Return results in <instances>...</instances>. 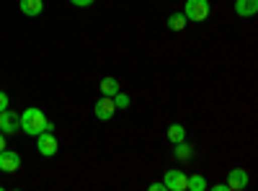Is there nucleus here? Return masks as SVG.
Returning <instances> with one entry per match:
<instances>
[{"label":"nucleus","mask_w":258,"mask_h":191,"mask_svg":"<svg viewBox=\"0 0 258 191\" xmlns=\"http://www.w3.org/2000/svg\"><path fill=\"white\" fill-rule=\"evenodd\" d=\"M21 132L29 137H36L39 132H54V121H49L41 109L29 106V109L21 111Z\"/></svg>","instance_id":"nucleus-1"},{"label":"nucleus","mask_w":258,"mask_h":191,"mask_svg":"<svg viewBox=\"0 0 258 191\" xmlns=\"http://www.w3.org/2000/svg\"><path fill=\"white\" fill-rule=\"evenodd\" d=\"M209 13H212L209 0H186V6H183V16L191 24H202V21L209 18Z\"/></svg>","instance_id":"nucleus-2"},{"label":"nucleus","mask_w":258,"mask_h":191,"mask_svg":"<svg viewBox=\"0 0 258 191\" xmlns=\"http://www.w3.org/2000/svg\"><path fill=\"white\" fill-rule=\"evenodd\" d=\"M36 150H39V155L52 158V155H57V150H59V142H57V137H54L52 132H39V135H36Z\"/></svg>","instance_id":"nucleus-3"},{"label":"nucleus","mask_w":258,"mask_h":191,"mask_svg":"<svg viewBox=\"0 0 258 191\" xmlns=\"http://www.w3.org/2000/svg\"><path fill=\"white\" fill-rule=\"evenodd\" d=\"M93 114H96L98 121H109V119H114V114H116V103H114V98H111V96H101V98L96 101V106H93Z\"/></svg>","instance_id":"nucleus-4"},{"label":"nucleus","mask_w":258,"mask_h":191,"mask_svg":"<svg viewBox=\"0 0 258 191\" xmlns=\"http://www.w3.org/2000/svg\"><path fill=\"white\" fill-rule=\"evenodd\" d=\"M21 130V114H16V111H0V132H3L6 137L8 135H16Z\"/></svg>","instance_id":"nucleus-5"},{"label":"nucleus","mask_w":258,"mask_h":191,"mask_svg":"<svg viewBox=\"0 0 258 191\" xmlns=\"http://www.w3.org/2000/svg\"><path fill=\"white\" fill-rule=\"evenodd\" d=\"M227 191H243L248 188L250 178H248V171H243V168H232V171L227 173Z\"/></svg>","instance_id":"nucleus-6"},{"label":"nucleus","mask_w":258,"mask_h":191,"mask_svg":"<svg viewBox=\"0 0 258 191\" xmlns=\"http://www.w3.org/2000/svg\"><path fill=\"white\" fill-rule=\"evenodd\" d=\"M163 186L168 191H186V173H181L178 168H170L163 176Z\"/></svg>","instance_id":"nucleus-7"},{"label":"nucleus","mask_w":258,"mask_h":191,"mask_svg":"<svg viewBox=\"0 0 258 191\" xmlns=\"http://www.w3.org/2000/svg\"><path fill=\"white\" fill-rule=\"evenodd\" d=\"M21 168V155L16 153V150H0V171L3 173H16Z\"/></svg>","instance_id":"nucleus-8"},{"label":"nucleus","mask_w":258,"mask_h":191,"mask_svg":"<svg viewBox=\"0 0 258 191\" xmlns=\"http://www.w3.org/2000/svg\"><path fill=\"white\" fill-rule=\"evenodd\" d=\"M18 8H21V13H24V16L36 18V16L44 13V0H21Z\"/></svg>","instance_id":"nucleus-9"},{"label":"nucleus","mask_w":258,"mask_h":191,"mask_svg":"<svg viewBox=\"0 0 258 191\" xmlns=\"http://www.w3.org/2000/svg\"><path fill=\"white\" fill-rule=\"evenodd\" d=\"M235 13L240 18H253L258 13V0H235Z\"/></svg>","instance_id":"nucleus-10"},{"label":"nucleus","mask_w":258,"mask_h":191,"mask_svg":"<svg viewBox=\"0 0 258 191\" xmlns=\"http://www.w3.org/2000/svg\"><path fill=\"white\" fill-rule=\"evenodd\" d=\"M98 91H101V96H111V98H114V96L121 91V86H119L116 78L106 75V78H101V83H98Z\"/></svg>","instance_id":"nucleus-11"},{"label":"nucleus","mask_w":258,"mask_h":191,"mask_svg":"<svg viewBox=\"0 0 258 191\" xmlns=\"http://www.w3.org/2000/svg\"><path fill=\"white\" fill-rule=\"evenodd\" d=\"M173 158L176 160H181V163H188V160H194V147L183 140V142H176L173 145Z\"/></svg>","instance_id":"nucleus-12"},{"label":"nucleus","mask_w":258,"mask_h":191,"mask_svg":"<svg viewBox=\"0 0 258 191\" xmlns=\"http://www.w3.org/2000/svg\"><path fill=\"white\" fill-rule=\"evenodd\" d=\"M209 183L204 178V173H191L186 176V191H207Z\"/></svg>","instance_id":"nucleus-13"},{"label":"nucleus","mask_w":258,"mask_h":191,"mask_svg":"<svg viewBox=\"0 0 258 191\" xmlns=\"http://www.w3.org/2000/svg\"><path fill=\"white\" fill-rule=\"evenodd\" d=\"M186 26H188V21H186L183 11H178V13H170V16H168V29H170V31L181 34V31H183Z\"/></svg>","instance_id":"nucleus-14"},{"label":"nucleus","mask_w":258,"mask_h":191,"mask_svg":"<svg viewBox=\"0 0 258 191\" xmlns=\"http://www.w3.org/2000/svg\"><path fill=\"white\" fill-rule=\"evenodd\" d=\"M165 135H168V140L173 142V145H176V142H183V140H186V126H183V124H170Z\"/></svg>","instance_id":"nucleus-15"},{"label":"nucleus","mask_w":258,"mask_h":191,"mask_svg":"<svg viewBox=\"0 0 258 191\" xmlns=\"http://www.w3.org/2000/svg\"><path fill=\"white\" fill-rule=\"evenodd\" d=\"M114 103H116V111H121V109H129V103H132V98H129L124 91H119V93L114 96Z\"/></svg>","instance_id":"nucleus-16"},{"label":"nucleus","mask_w":258,"mask_h":191,"mask_svg":"<svg viewBox=\"0 0 258 191\" xmlns=\"http://www.w3.org/2000/svg\"><path fill=\"white\" fill-rule=\"evenodd\" d=\"M8 103H11L8 93H6V91H0V111H6V109H8Z\"/></svg>","instance_id":"nucleus-17"},{"label":"nucleus","mask_w":258,"mask_h":191,"mask_svg":"<svg viewBox=\"0 0 258 191\" xmlns=\"http://www.w3.org/2000/svg\"><path fill=\"white\" fill-rule=\"evenodd\" d=\"M73 6H78V8H88V6H93L96 0H70Z\"/></svg>","instance_id":"nucleus-18"},{"label":"nucleus","mask_w":258,"mask_h":191,"mask_svg":"<svg viewBox=\"0 0 258 191\" xmlns=\"http://www.w3.org/2000/svg\"><path fill=\"white\" fill-rule=\"evenodd\" d=\"M150 191H165L163 181H155V183H150Z\"/></svg>","instance_id":"nucleus-19"},{"label":"nucleus","mask_w":258,"mask_h":191,"mask_svg":"<svg viewBox=\"0 0 258 191\" xmlns=\"http://www.w3.org/2000/svg\"><path fill=\"white\" fill-rule=\"evenodd\" d=\"M212 188H214V191H227V183H222V181H220V183H214Z\"/></svg>","instance_id":"nucleus-20"},{"label":"nucleus","mask_w":258,"mask_h":191,"mask_svg":"<svg viewBox=\"0 0 258 191\" xmlns=\"http://www.w3.org/2000/svg\"><path fill=\"white\" fill-rule=\"evenodd\" d=\"M0 150H6V135L0 132Z\"/></svg>","instance_id":"nucleus-21"}]
</instances>
